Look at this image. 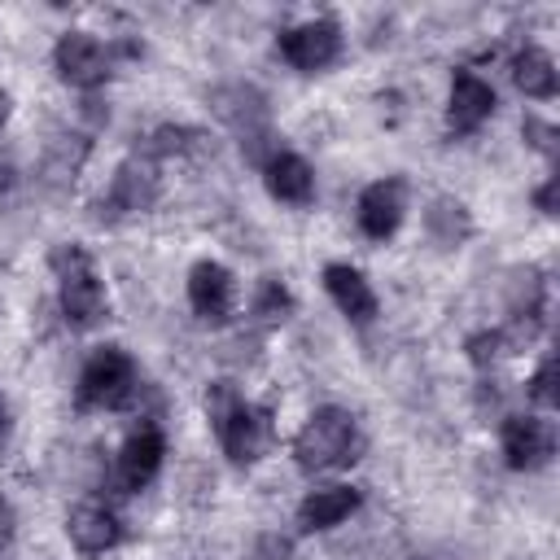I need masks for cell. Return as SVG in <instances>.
<instances>
[{
	"label": "cell",
	"mask_w": 560,
	"mask_h": 560,
	"mask_svg": "<svg viewBox=\"0 0 560 560\" xmlns=\"http://www.w3.org/2000/svg\"><path fill=\"white\" fill-rule=\"evenodd\" d=\"M363 451L359 424L346 407H319L293 438V459L306 472H324V468H350Z\"/></svg>",
	"instance_id": "6da1fadb"
},
{
	"label": "cell",
	"mask_w": 560,
	"mask_h": 560,
	"mask_svg": "<svg viewBox=\"0 0 560 560\" xmlns=\"http://www.w3.org/2000/svg\"><path fill=\"white\" fill-rule=\"evenodd\" d=\"M206 411H210L214 433H219V442H223V451H228L232 464H254V459L267 451V442H271V420H267V411H262V407H249L228 381L210 385Z\"/></svg>",
	"instance_id": "7a4b0ae2"
},
{
	"label": "cell",
	"mask_w": 560,
	"mask_h": 560,
	"mask_svg": "<svg viewBox=\"0 0 560 560\" xmlns=\"http://www.w3.org/2000/svg\"><path fill=\"white\" fill-rule=\"evenodd\" d=\"M52 271H57V298H61L66 324H74V328L101 324L105 311H109V298H105V284H101L88 249L83 245H57L52 249Z\"/></svg>",
	"instance_id": "3957f363"
},
{
	"label": "cell",
	"mask_w": 560,
	"mask_h": 560,
	"mask_svg": "<svg viewBox=\"0 0 560 560\" xmlns=\"http://www.w3.org/2000/svg\"><path fill=\"white\" fill-rule=\"evenodd\" d=\"M131 394H136V363H131V354L122 346H101L83 363V372H79V389H74L79 407L118 411V407L131 402Z\"/></svg>",
	"instance_id": "277c9868"
},
{
	"label": "cell",
	"mask_w": 560,
	"mask_h": 560,
	"mask_svg": "<svg viewBox=\"0 0 560 560\" xmlns=\"http://www.w3.org/2000/svg\"><path fill=\"white\" fill-rule=\"evenodd\" d=\"M337 52H341V26L332 18H311V22L289 26L280 35V57L302 74H315V70L332 66Z\"/></svg>",
	"instance_id": "5b68a950"
},
{
	"label": "cell",
	"mask_w": 560,
	"mask_h": 560,
	"mask_svg": "<svg viewBox=\"0 0 560 560\" xmlns=\"http://www.w3.org/2000/svg\"><path fill=\"white\" fill-rule=\"evenodd\" d=\"M52 61H57L61 83L83 88V92H92V88H101V83L109 79V52H105V44H101L96 35H88V31H66V35L57 39V48H52Z\"/></svg>",
	"instance_id": "8992f818"
},
{
	"label": "cell",
	"mask_w": 560,
	"mask_h": 560,
	"mask_svg": "<svg viewBox=\"0 0 560 560\" xmlns=\"http://www.w3.org/2000/svg\"><path fill=\"white\" fill-rule=\"evenodd\" d=\"M499 442H503V459L508 468L525 472V468H542L556 451V429L551 420L542 416H508L503 429H499Z\"/></svg>",
	"instance_id": "52a82bcc"
},
{
	"label": "cell",
	"mask_w": 560,
	"mask_h": 560,
	"mask_svg": "<svg viewBox=\"0 0 560 560\" xmlns=\"http://www.w3.org/2000/svg\"><path fill=\"white\" fill-rule=\"evenodd\" d=\"M162 455H166V438L158 424H140L136 433H127V442L118 446V459H114V477L122 490H144L158 468H162Z\"/></svg>",
	"instance_id": "ba28073f"
},
{
	"label": "cell",
	"mask_w": 560,
	"mask_h": 560,
	"mask_svg": "<svg viewBox=\"0 0 560 560\" xmlns=\"http://www.w3.org/2000/svg\"><path fill=\"white\" fill-rule=\"evenodd\" d=\"M232 302H236V280L223 262H197L188 271V306L197 311V319L206 324H223L232 315Z\"/></svg>",
	"instance_id": "9c48e42d"
},
{
	"label": "cell",
	"mask_w": 560,
	"mask_h": 560,
	"mask_svg": "<svg viewBox=\"0 0 560 560\" xmlns=\"http://www.w3.org/2000/svg\"><path fill=\"white\" fill-rule=\"evenodd\" d=\"M490 114H494V88H490L481 74H472V70H455V79H451V101H446V127H451L455 136H468V131H477Z\"/></svg>",
	"instance_id": "30bf717a"
},
{
	"label": "cell",
	"mask_w": 560,
	"mask_h": 560,
	"mask_svg": "<svg viewBox=\"0 0 560 560\" xmlns=\"http://www.w3.org/2000/svg\"><path fill=\"white\" fill-rule=\"evenodd\" d=\"M402 223V184L398 179H376L359 192V228L368 241L394 236Z\"/></svg>",
	"instance_id": "8fae6325"
},
{
	"label": "cell",
	"mask_w": 560,
	"mask_h": 560,
	"mask_svg": "<svg viewBox=\"0 0 560 560\" xmlns=\"http://www.w3.org/2000/svg\"><path fill=\"white\" fill-rule=\"evenodd\" d=\"M324 289L337 302V311L354 324H372L376 319V293L363 280V271H354L350 262H328L324 267Z\"/></svg>",
	"instance_id": "7c38bea8"
},
{
	"label": "cell",
	"mask_w": 560,
	"mask_h": 560,
	"mask_svg": "<svg viewBox=\"0 0 560 560\" xmlns=\"http://www.w3.org/2000/svg\"><path fill=\"white\" fill-rule=\"evenodd\" d=\"M66 534H70V542H74L83 556H101V551L118 547L122 525H118V516H114L105 503H79V508L66 516Z\"/></svg>",
	"instance_id": "4fadbf2b"
},
{
	"label": "cell",
	"mask_w": 560,
	"mask_h": 560,
	"mask_svg": "<svg viewBox=\"0 0 560 560\" xmlns=\"http://www.w3.org/2000/svg\"><path fill=\"white\" fill-rule=\"evenodd\" d=\"M262 184L276 201H289V206H306L315 197V171L298 153H271L262 162Z\"/></svg>",
	"instance_id": "5bb4252c"
},
{
	"label": "cell",
	"mask_w": 560,
	"mask_h": 560,
	"mask_svg": "<svg viewBox=\"0 0 560 560\" xmlns=\"http://www.w3.org/2000/svg\"><path fill=\"white\" fill-rule=\"evenodd\" d=\"M153 197H158L153 171L144 162H122L118 175H114V184H109V197L101 206H109V219H114V214H140V210H149Z\"/></svg>",
	"instance_id": "9a60e30c"
},
{
	"label": "cell",
	"mask_w": 560,
	"mask_h": 560,
	"mask_svg": "<svg viewBox=\"0 0 560 560\" xmlns=\"http://www.w3.org/2000/svg\"><path fill=\"white\" fill-rule=\"evenodd\" d=\"M359 508V490L350 486H319L298 503V525L302 529H332Z\"/></svg>",
	"instance_id": "2e32d148"
},
{
	"label": "cell",
	"mask_w": 560,
	"mask_h": 560,
	"mask_svg": "<svg viewBox=\"0 0 560 560\" xmlns=\"http://www.w3.org/2000/svg\"><path fill=\"white\" fill-rule=\"evenodd\" d=\"M214 109H219V118H228L232 127H241L245 140H258V136H262L267 109H262V96H258L254 88H245V83L219 88V92H214ZM245 140H241V144H245Z\"/></svg>",
	"instance_id": "e0dca14e"
},
{
	"label": "cell",
	"mask_w": 560,
	"mask_h": 560,
	"mask_svg": "<svg viewBox=\"0 0 560 560\" xmlns=\"http://www.w3.org/2000/svg\"><path fill=\"white\" fill-rule=\"evenodd\" d=\"M512 79H516V88L525 92V96H534V101H547V96H556V61H551V52H542V48H521L516 57H512Z\"/></svg>",
	"instance_id": "ac0fdd59"
},
{
	"label": "cell",
	"mask_w": 560,
	"mask_h": 560,
	"mask_svg": "<svg viewBox=\"0 0 560 560\" xmlns=\"http://www.w3.org/2000/svg\"><path fill=\"white\" fill-rule=\"evenodd\" d=\"M284 311H289L284 284H280V280H262V284H258V298H254V315H262V319H284Z\"/></svg>",
	"instance_id": "d6986e66"
},
{
	"label": "cell",
	"mask_w": 560,
	"mask_h": 560,
	"mask_svg": "<svg viewBox=\"0 0 560 560\" xmlns=\"http://www.w3.org/2000/svg\"><path fill=\"white\" fill-rule=\"evenodd\" d=\"M529 394H534V402H542V407H556V359L547 354L542 359V368L534 372V381H529Z\"/></svg>",
	"instance_id": "ffe728a7"
},
{
	"label": "cell",
	"mask_w": 560,
	"mask_h": 560,
	"mask_svg": "<svg viewBox=\"0 0 560 560\" xmlns=\"http://www.w3.org/2000/svg\"><path fill=\"white\" fill-rule=\"evenodd\" d=\"M289 551H293V542L284 534H262L254 542V560H289Z\"/></svg>",
	"instance_id": "44dd1931"
},
{
	"label": "cell",
	"mask_w": 560,
	"mask_h": 560,
	"mask_svg": "<svg viewBox=\"0 0 560 560\" xmlns=\"http://www.w3.org/2000/svg\"><path fill=\"white\" fill-rule=\"evenodd\" d=\"M534 201H538L542 214H556V179H547V184L534 192Z\"/></svg>",
	"instance_id": "7402d4cb"
},
{
	"label": "cell",
	"mask_w": 560,
	"mask_h": 560,
	"mask_svg": "<svg viewBox=\"0 0 560 560\" xmlns=\"http://www.w3.org/2000/svg\"><path fill=\"white\" fill-rule=\"evenodd\" d=\"M13 538V508H9V499L0 494V547Z\"/></svg>",
	"instance_id": "603a6c76"
},
{
	"label": "cell",
	"mask_w": 560,
	"mask_h": 560,
	"mask_svg": "<svg viewBox=\"0 0 560 560\" xmlns=\"http://www.w3.org/2000/svg\"><path fill=\"white\" fill-rule=\"evenodd\" d=\"M4 433H9V411H4V402H0V442H4Z\"/></svg>",
	"instance_id": "cb8c5ba5"
}]
</instances>
